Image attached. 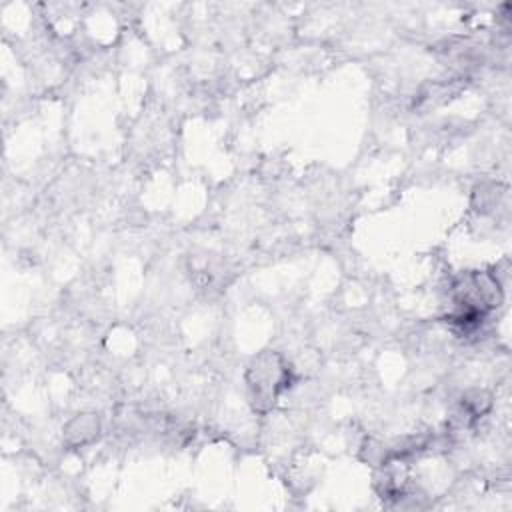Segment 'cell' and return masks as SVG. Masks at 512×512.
<instances>
[{"label":"cell","mask_w":512,"mask_h":512,"mask_svg":"<svg viewBox=\"0 0 512 512\" xmlns=\"http://www.w3.org/2000/svg\"><path fill=\"white\" fill-rule=\"evenodd\" d=\"M288 368L276 354L258 356L248 368V386L252 390V400L260 410L274 404L278 392L286 386Z\"/></svg>","instance_id":"6da1fadb"}]
</instances>
